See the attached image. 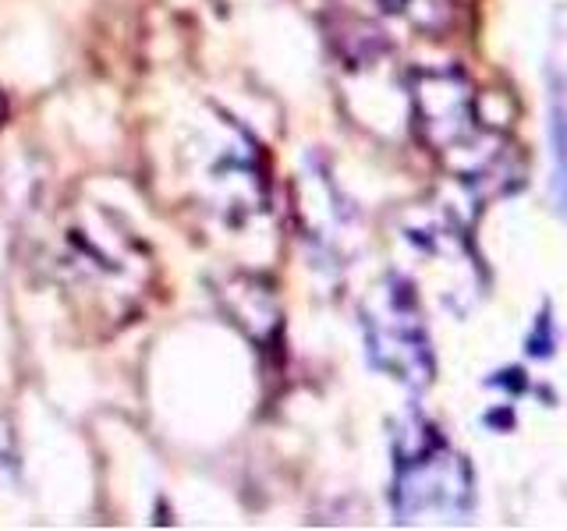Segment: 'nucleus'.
I'll return each mask as SVG.
<instances>
[{"label":"nucleus","instance_id":"1","mask_svg":"<svg viewBox=\"0 0 567 531\" xmlns=\"http://www.w3.org/2000/svg\"><path fill=\"white\" fill-rule=\"evenodd\" d=\"M43 266L79 319L111 333L153 291V259L111 206L64 202L43 230Z\"/></svg>","mask_w":567,"mask_h":531},{"label":"nucleus","instance_id":"2","mask_svg":"<svg viewBox=\"0 0 567 531\" xmlns=\"http://www.w3.org/2000/svg\"><path fill=\"white\" fill-rule=\"evenodd\" d=\"M412 132L436 164L475 191L511 185L514 149L478 114V93L461 67H415L408 79Z\"/></svg>","mask_w":567,"mask_h":531},{"label":"nucleus","instance_id":"3","mask_svg":"<svg viewBox=\"0 0 567 531\" xmlns=\"http://www.w3.org/2000/svg\"><path fill=\"white\" fill-rule=\"evenodd\" d=\"M475 478L461 450H454L430 418L408 415L394 433V482L390 503L401 524L468 518Z\"/></svg>","mask_w":567,"mask_h":531},{"label":"nucleus","instance_id":"4","mask_svg":"<svg viewBox=\"0 0 567 531\" xmlns=\"http://www.w3.org/2000/svg\"><path fill=\"white\" fill-rule=\"evenodd\" d=\"M362 330L369 362L383 376L415 389V394L433 383V344L412 280L398 273L383 277L362 301Z\"/></svg>","mask_w":567,"mask_h":531},{"label":"nucleus","instance_id":"5","mask_svg":"<svg viewBox=\"0 0 567 531\" xmlns=\"http://www.w3.org/2000/svg\"><path fill=\"white\" fill-rule=\"evenodd\" d=\"M188 164L195 167L203 202L224 223H248L266 212L270 188H266L259 146L220 111H213L206 121L203 153L188 149Z\"/></svg>","mask_w":567,"mask_h":531},{"label":"nucleus","instance_id":"6","mask_svg":"<svg viewBox=\"0 0 567 531\" xmlns=\"http://www.w3.org/2000/svg\"><path fill=\"white\" fill-rule=\"evenodd\" d=\"M549 142H554V202L560 217H567V93L557 71H549Z\"/></svg>","mask_w":567,"mask_h":531},{"label":"nucleus","instance_id":"7","mask_svg":"<svg viewBox=\"0 0 567 531\" xmlns=\"http://www.w3.org/2000/svg\"><path fill=\"white\" fill-rule=\"evenodd\" d=\"M0 121H4V96H0Z\"/></svg>","mask_w":567,"mask_h":531}]
</instances>
